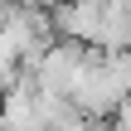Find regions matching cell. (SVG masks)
<instances>
[{"label": "cell", "mask_w": 131, "mask_h": 131, "mask_svg": "<svg viewBox=\"0 0 131 131\" xmlns=\"http://www.w3.org/2000/svg\"><path fill=\"white\" fill-rule=\"evenodd\" d=\"M68 97L92 122L112 117L131 97V49H88V58L78 68V83H73Z\"/></svg>", "instance_id": "1"}, {"label": "cell", "mask_w": 131, "mask_h": 131, "mask_svg": "<svg viewBox=\"0 0 131 131\" xmlns=\"http://www.w3.org/2000/svg\"><path fill=\"white\" fill-rule=\"evenodd\" d=\"M83 58H88V44H73V39H58V44H49L24 73L44 88V92H58V97H68L73 92V83H78V68H83Z\"/></svg>", "instance_id": "2"}]
</instances>
